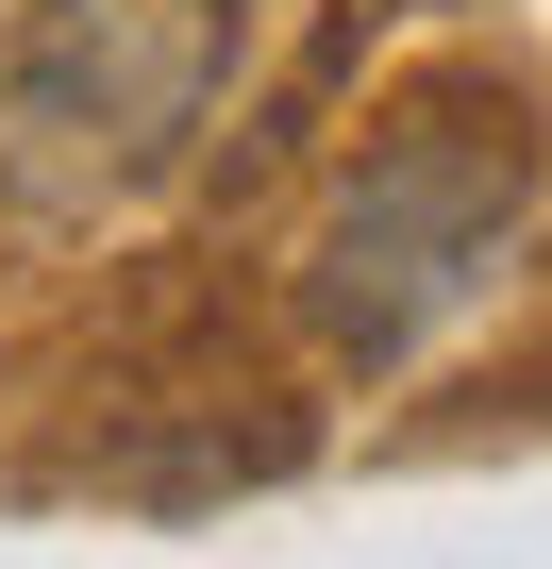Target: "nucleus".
Returning <instances> with one entry per match:
<instances>
[{"label":"nucleus","mask_w":552,"mask_h":569,"mask_svg":"<svg viewBox=\"0 0 552 569\" xmlns=\"http://www.w3.org/2000/svg\"><path fill=\"white\" fill-rule=\"evenodd\" d=\"M519 201H535L519 101H485V84L419 101V118L352 168V201L319 218V251H302V319H319V352H335V369H402V352L469 302V284L502 268Z\"/></svg>","instance_id":"f257e3e1"},{"label":"nucleus","mask_w":552,"mask_h":569,"mask_svg":"<svg viewBox=\"0 0 552 569\" xmlns=\"http://www.w3.org/2000/svg\"><path fill=\"white\" fill-rule=\"evenodd\" d=\"M218 68H234V0H51L34 51L0 68V201L101 218V201L168 184Z\"/></svg>","instance_id":"f03ea898"}]
</instances>
